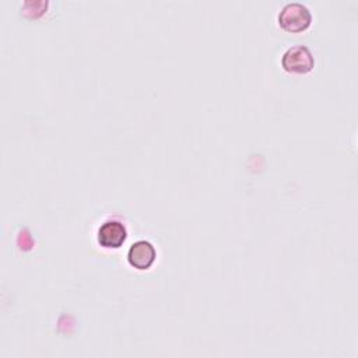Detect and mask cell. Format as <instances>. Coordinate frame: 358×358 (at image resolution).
Wrapping results in <instances>:
<instances>
[{
    "mask_svg": "<svg viewBox=\"0 0 358 358\" xmlns=\"http://www.w3.org/2000/svg\"><path fill=\"white\" fill-rule=\"evenodd\" d=\"M312 22L310 10L299 1H291L282 6L278 13V24L288 32H302Z\"/></svg>",
    "mask_w": 358,
    "mask_h": 358,
    "instance_id": "6da1fadb",
    "label": "cell"
},
{
    "mask_svg": "<svg viewBox=\"0 0 358 358\" xmlns=\"http://www.w3.org/2000/svg\"><path fill=\"white\" fill-rule=\"evenodd\" d=\"M281 66L288 73L306 74L313 69L315 59L309 48L303 45H296L288 48L284 52L281 57Z\"/></svg>",
    "mask_w": 358,
    "mask_h": 358,
    "instance_id": "7a4b0ae2",
    "label": "cell"
},
{
    "mask_svg": "<svg viewBox=\"0 0 358 358\" xmlns=\"http://www.w3.org/2000/svg\"><path fill=\"white\" fill-rule=\"evenodd\" d=\"M126 227L116 220L105 221L98 229V243L108 249H116L126 241Z\"/></svg>",
    "mask_w": 358,
    "mask_h": 358,
    "instance_id": "3957f363",
    "label": "cell"
},
{
    "mask_svg": "<svg viewBox=\"0 0 358 358\" xmlns=\"http://www.w3.org/2000/svg\"><path fill=\"white\" fill-rule=\"evenodd\" d=\"M155 256H157L155 248L148 241L134 242L127 252V260L130 266L138 270L150 268L155 262Z\"/></svg>",
    "mask_w": 358,
    "mask_h": 358,
    "instance_id": "277c9868",
    "label": "cell"
}]
</instances>
